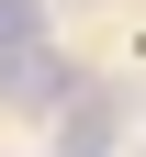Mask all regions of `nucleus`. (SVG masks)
<instances>
[{"mask_svg": "<svg viewBox=\"0 0 146 157\" xmlns=\"http://www.w3.org/2000/svg\"><path fill=\"white\" fill-rule=\"evenodd\" d=\"M68 90H79V67L45 45V34H11V45H0V101L11 112H56Z\"/></svg>", "mask_w": 146, "mask_h": 157, "instance_id": "nucleus-1", "label": "nucleus"}, {"mask_svg": "<svg viewBox=\"0 0 146 157\" xmlns=\"http://www.w3.org/2000/svg\"><path fill=\"white\" fill-rule=\"evenodd\" d=\"M124 135V90H68L56 101V157H112Z\"/></svg>", "mask_w": 146, "mask_h": 157, "instance_id": "nucleus-2", "label": "nucleus"}]
</instances>
